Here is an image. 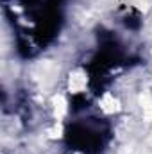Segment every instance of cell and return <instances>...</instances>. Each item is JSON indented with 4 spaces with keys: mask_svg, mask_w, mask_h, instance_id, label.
<instances>
[{
    "mask_svg": "<svg viewBox=\"0 0 152 154\" xmlns=\"http://www.w3.org/2000/svg\"><path fill=\"white\" fill-rule=\"evenodd\" d=\"M86 82H88V79L84 77V74H82V72H75V74L70 75L68 86H70L72 93H81V91L86 88Z\"/></svg>",
    "mask_w": 152,
    "mask_h": 154,
    "instance_id": "obj_1",
    "label": "cell"
},
{
    "mask_svg": "<svg viewBox=\"0 0 152 154\" xmlns=\"http://www.w3.org/2000/svg\"><path fill=\"white\" fill-rule=\"evenodd\" d=\"M100 108L106 111V113H114V111H118V100L114 99L111 93H106L104 97H102V100H100Z\"/></svg>",
    "mask_w": 152,
    "mask_h": 154,
    "instance_id": "obj_2",
    "label": "cell"
},
{
    "mask_svg": "<svg viewBox=\"0 0 152 154\" xmlns=\"http://www.w3.org/2000/svg\"><path fill=\"white\" fill-rule=\"evenodd\" d=\"M140 102H141V109H143V115L147 120H152V97L150 95H141L140 97Z\"/></svg>",
    "mask_w": 152,
    "mask_h": 154,
    "instance_id": "obj_3",
    "label": "cell"
},
{
    "mask_svg": "<svg viewBox=\"0 0 152 154\" xmlns=\"http://www.w3.org/2000/svg\"><path fill=\"white\" fill-rule=\"evenodd\" d=\"M54 111H56V116L61 118V116L66 113V102L63 97H56L54 99Z\"/></svg>",
    "mask_w": 152,
    "mask_h": 154,
    "instance_id": "obj_4",
    "label": "cell"
}]
</instances>
